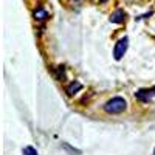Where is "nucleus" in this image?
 Segmentation results:
<instances>
[{"mask_svg": "<svg viewBox=\"0 0 155 155\" xmlns=\"http://www.w3.org/2000/svg\"><path fill=\"white\" fill-rule=\"evenodd\" d=\"M153 155H155V150H153Z\"/></svg>", "mask_w": 155, "mask_h": 155, "instance_id": "nucleus-8", "label": "nucleus"}, {"mask_svg": "<svg viewBox=\"0 0 155 155\" xmlns=\"http://www.w3.org/2000/svg\"><path fill=\"white\" fill-rule=\"evenodd\" d=\"M126 19V12L123 9H118V11H115L113 14L110 16V22L112 23H123Z\"/></svg>", "mask_w": 155, "mask_h": 155, "instance_id": "nucleus-3", "label": "nucleus"}, {"mask_svg": "<svg viewBox=\"0 0 155 155\" xmlns=\"http://www.w3.org/2000/svg\"><path fill=\"white\" fill-rule=\"evenodd\" d=\"M99 2H101V3H106V2H107V0H99Z\"/></svg>", "mask_w": 155, "mask_h": 155, "instance_id": "nucleus-7", "label": "nucleus"}, {"mask_svg": "<svg viewBox=\"0 0 155 155\" xmlns=\"http://www.w3.org/2000/svg\"><path fill=\"white\" fill-rule=\"evenodd\" d=\"M81 88H82V84H81V82H78V81H76V82H71V84L67 87V93H68V95H74L76 92H79Z\"/></svg>", "mask_w": 155, "mask_h": 155, "instance_id": "nucleus-4", "label": "nucleus"}, {"mask_svg": "<svg viewBox=\"0 0 155 155\" xmlns=\"http://www.w3.org/2000/svg\"><path fill=\"white\" fill-rule=\"evenodd\" d=\"M23 155H39L37 153V150L34 149V147H31V146H27L23 149Z\"/></svg>", "mask_w": 155, "mask_h": 155, "instance_id": "nucleus-6", "label": "nucleus"}, {"mask_svg": "<svg viewBox=\"0 0 155 155\" xmlns=\"http://www.w3.org/2000/svg\"><path fill=\"white\" fill-rule=\"evenodd\" d=\"M127 47H129V39H127V37H123V39H120V41L116 42V45H115V48H113V56H115L116 61H120V59L126 54Z\"/></svg>", "mask_w": 155, "mask_h": 155, "instance_id": "nucleus-2", "label": "nucleus"}, {"mask_svg": "<svg viewBox=\"0 0 155 155\" xmlns=\"http://www.w3.org/2000/svg\"><path fill=\"white\" fill-rule=\"evenodd\" d=\"M34 16H36L39 20H44V19H47V17H48V12H47V11H44L42 8H39V9L34 12Z\"/></svg>", "mask_w": 155, "mask_h": 155, "instance_id": "nucleus-5", "label": "nucleus"}, {"mask_svg": "<svg viewBox=\"0 0 155 155\" xmlns=\"http://www.w3.org/2000/svg\"><path fill=\"white\" fill-rule=\"evenodd\" d=\"M126 107H127V102H126L123 98L116 96V98H112L110 101H107V102H106L104 110H106L107 113L115 115V113H121V112H124V110H126Z\"/></svg>", "mask_w": 155, "mask_h": 155, "instance_id": "nucleus-1", "label": "nucleus"}]
</instances>
